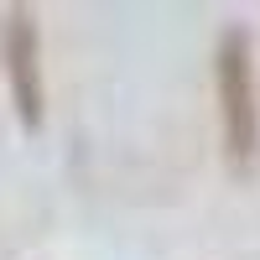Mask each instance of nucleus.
Masks as SVG:
<instances>
[{"mask_svg":"<svg viewBox=\"0 0 260 260\" xmlns=\"http://www.w3.org/2000/svg\"><path fill=\"white\" fill-rule=\"evenodd\" d=\"M219 115H224V151L234 167H250L260 151V99H255V62L250 31L229 26L219 37Z\"/></svg>","mask_w":260,"mask_h":260,"instance_id":"obj_1","label":"nucleus"},{"mask_svg":"<svg viewBox=\"0 0 260 260\" xmlns=\"http://www.w3.org/2000/svg\"><path fill=\"white\" fill-rule=\"evenodd\" d=\"M6 68H11V94H16V115L31 130L42 125V42H37V16L26 6H16L6 16Z\"/></svg>","mask_w":260,"mask_h":260,"instance_id":"obj_2","label":"nucleus"}]
</instances>
